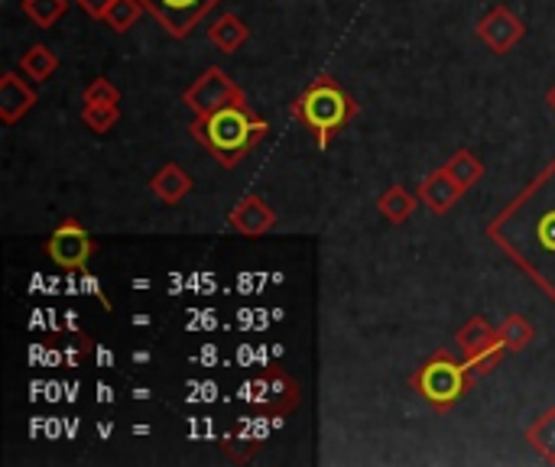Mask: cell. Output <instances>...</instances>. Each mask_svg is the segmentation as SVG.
Listing matches in <instances>:
<instances>
[{"label":"cell","instance_id":"ac0fdd59","mask_svg":"<svg viewBox=\"0 0 555 467\" xmlns=\"http://www.w3.org/2000/svg\"><path fill=\"white\" fill-rule=\"evenodd\" d=\"M446 169H449V176L468 192V189H475L481 179H485V163L472 153V150H459L449 163H446Z\"/></svg>","mask_w":555,"mask_h":467},{"label":"cell","instance_id":"52a82bcc","mask_svg":"<svg viewBox=\"0 0 555 467\" xmlns=\"http://www.w3.org/2000/svg\"><path fill=\"white\" fill-rule=\"evenodd\" d=\"M91 254H94V237L75 218H65L46 241V257L59 270H81L91 260Z\"/></svg>","mask_w":555,"mask_h":467},{"label":"cell","instance_id":"7a4b0ae2","mask_svg":"<svg viewBox=\"0 0 555 467\" xmlns=\"http://www.w3.org/2000/svg\"><path fill=\"white\" fill-rule=\"evenodd\" d=\"M270 124L254 117L247 101L228 104L208 117H195L192 120V137L198 146H205L224 169H234L263 137H267Z\"/></svg>","mask_w":555,"mask_h":467},{"label":"cell","instance_id":"ffe728a7","mask_svg":"<svg viewBox=\"0 0 555 467\" xmlns=\"http://www.w3.org/2000/svg\"><path fill=\"white\" fill-rule=\"evenodd\" d=\"M498 335H501V341L507 345V351H527L530 348V341L537 338V332H533V325L524 319V315H507L501 325H498Z\"/></svg>","mask_w":555,"mask_h":467},{"label":"cell","instance_id":"4fadbf2b","mask_svg":"<svg viewBox=\"0 0 555 467\" xmlns=\"http://www.w3.org/2000/svg\"><path fill=\"white\" fill-rule=\"evenodd\" d=\"M150 189H153V195H156L159 202H166V205H179V202L192 192V176H189L182 166L166 163V166H159V169H156V176L150 179Z\"/></svg>","mask_w":555,"mask_h":467},{"label":"cell","instance_id":"cb8c5ba5","mask_svg":"<svg viewBox=\"0 0 555 467\" xmlns=\"http://www.w3.org/2000/svg\"><path fill=\"white\" fill-rule=\"evenodd\" d=\"M88 16H94V20H104V13H107V7L114 3V0H75Z\"/></svg>","mask_w":555,"mask_h":467},{"label":"cell","instance_id":"e0dca14e","mask_svg":"<svg viewBox=\"0 0 555 467\" xmlns=\"http://www.w3.org/2000/svg\"><path fill=\"white\" fill-rule=\"evenodd\" d=\"M55 68H59V55H55L49 46H42V42L29 46V49L20 55V72H26V78H33V81L52 78Z\"/></svg>","mask_w":555,"mask_h":467},{"label":"cell","instance_id":"30bf717a","mask_svg":"<svg viewBox=\"0 0 555 467\" xmlns=\"http://www.w3.org/2000/svg\"><path fill=\"white\" fill-rule=\"evenodd\" d=\"M228 224L241 234V237H263L276 228V211L260 198V195H244L234 211L228 215Z\"/></svg>","mask_w":555,"mask_h":467},{"label":"cell","instance_id":"5b68a950","mask_svg":"<svg viewBox=\"0 0 555 467\" xmlns=\"http://www.w3.org/2000/svg\"><path fill=\"white\" fill-rule=\"evenodd\" d=\"M182 101L195 117H208V114H215V111H221L228 104L244 101V91L237 88V81H231V75L224 68L211 65L208 72H202L192 81V88H185Z\"/></svg>","mask_w":555,"mask_h":467},{"label":"cell","instance_id":"6da1fadb","mask_svg":"<svg viewBox=\"0 0 555 467\" xmlns=\"http://www.w3.org/2000/svg\"><path fill=\"white\" fill-rule=\"evenodd\" d=\"M488 234L555 299V159L491 221Z\"/></svg>","mask_w":555,"mask_h":467},{"label":"cell","instance_id":"8992f818","mask_svg":"<svg viewBox=\"0 0 555 467\" xmlns=\"http://www.w3.org/2000/svg\"><path fill=\"white\" fill-rule=\"evenodd\" d=\"M459 351H462V358L468 361V367H472L475 374H491V371L501 364L507 345L501 341L498 328H491L481 315H475V319L459 332Z\"/></svg>","mask_w":555,"mask_h":467},{"label":"cell","instance_id":"2e32d148","mask_svg":"<svg viewBox=\"0 0 555 467\" xmlns=\"http://www.w3.org/2000/svg\"><path fill=\"white\" fill-rule=\"evenodd\" d=\"M377 208H380V215H384L390 224H403V221H410L413 211H416V195H413L406 185H390V189L377 198Z\"/></svg>","mask_w":555,"mask_h":467},{"label":"cell","instance_id":"d6986e66","mask_svg":"<svg viewBox=\"0 0 555 467\" xmlns=\"http://www.w3.org/2000/svg\"><path fill=\"white\" fill-rule=\"evenodd\" d=\"M20 10L26 20H33L39 29H52V23H59L68 10V0H20Z\"/></svg>","mask_w":555,"mask_h":467},{"label":"cell","instance_id":"7c38bea8","mask_svg":"<svg viewBox=\"0 0 555 467\" xmlns=\"http://www.w3.org/2000/svg\"><path fill=\"white\" fill-rule=\"evenodd\" d=\"M462 185L449 176V169L442 166V169H436L433 176H426V182L420 185V198L426 202V208L433 211V215H446V211H452L455 208V202L462 198Z\"/></svg>","mask_w":555,"mask_h":467},{"label":"cell","instance_id":"277c9868","mask_svg":"<svg viewBox=\"0 0 555 467\" xmlns=\"http://www.w3.org/2000/svg\"><path fill=\"white\" fill-rule=\"evenodd\" d=\"M468 361L459 364L452 361L449 354H436L433 361H426L416 377H413V387L420 390V397L436 406L439 413L452 410L465 393H468Z\"/></svg>","mask_w":555,"mask_h":467},{"label":"cell","instance_id":"5bb4252c","mask_svg":"<svg viewBox=\"0 0 555 467\" xmlns=\"http://www.w3.org/2000/svg\"><path fill=\"white\" fill-rule=\"evenodd\" d=\"M250 29L241 16L234 13H221L211 26H208V39L221 49V52H237L244 42H247Z\"/></svg>","mask_w":555,"mask_h":467},{"label":"cell","instance_id":"603a6c76","mask_svg":"<svg viewBox=\"0 0 555 467\" xmlns=\"http://www.w3.org/2000/svg\"><path fill=\"white\" fill-rule=\"evenodd\" d=\"M81 101L85 104H120V91L111 78H91Z\"/></svg>","mask_w":555,"mask_h":467},{"label":"cell","instance_id":"d4e9b609","mask_svg":"<svg viewBox=\"0 0 555 467\" xmlns=\"http://www.w3.org/2000/svg\"><path fill=\"white\" fill-rule=\"evenodd\" d=\"M546 104H550V107H553V111H555V85H553V88H550V91H546Z\"/></svg>","mask_w":555,"mask_h":467},{"label":"cell","instance_id":"9c48e42d","mask_svg":"<svg viewBox=\"0 0 555 467\" xmlns=\"http://www.w3.org/2000/svg\"><path fill=\"white\" fill-rule=\"evenodd\" d=\"M524 36H527L524 20H520L511 7H504V3H498L494 10H488V13L478 20V39H481L494 55H507Z\"/></svg>","mask_w":555,"mask_h":467},{"label":"cell","instance_id":"44dd1931","mask_svg":"<svg viewBox=\"0 0 555 467\" xmlns=\"http://www.w3.org/2000/svg\"><path fill=\"white\" fill-rule=\"evenodd\" d=\"M143 13H146V7H143L140 0H114V3L107 7V13H104V23H107V29H114V33H127Z\"/></svg>","mask_w":555,"mask_h":467},{"label":"cell","instance_id":"7402d4cb","mask_svg":"<svg viewBox=\"0 0 555 467\" xmlns=\"http://www.w3.org/2000/svg\"><path fill=\"white\" fill-rule=\"evenodd\" d=\"M117 120H120V107L117 104H85L81 107V124L91 133H107Z\"/></svg>","mask_w":555,"mask_h":467},{"label":"cell","instance_id":"484cf974","mask_svg":"<svg viewBox=\"0 0 555 467\" xmlns=\"http://www.w3.org/2000/svg\"><path fill=\"white\" fill-rule=\"evenodd\" d=\"M133 397H137V400H150V390L140 387V390H133Z\"/></svg>","mask_w":555,"mask_h":467},{"label":"cell","instance_id":"3957f363","mask_svg":"<svg viewBox=\"0 0 555 467\" xmlns=\"http://www.w3.org/2000/svg\"><path fill=\"white\" fill-rule=\"evenodd\" d=\"M293 114L315 133L319 146L325 150L328 140L358 114V104L348 98V91L332 81V78H319L306 88V94L293 104Z\"/></svg>","mask_w":555,"mask_h":467},{"label":"cell","instance_id":"9a60e30c","mask_svg":"<svg viewBox=\"0 0 555 467\" xmlns=\"http://www.w3.org/2000/svg\"><path fill=\"white\" fill-rule=\"evenodd\" d=\"M527 445L546 462V465H555V406L540 413L530 429H527Z\"/></svg>","mask_w":555,"mask_h":467},{"label":"cell","instance_id":"8fae6325","mask_svg":"<svg viewBox=\"0 0 555 467\" xmlns=\"http://www.w3.org/2000/svg\"><path fill=\"white\" fill-rule=\"evenodd\" d=\"M36 107V91L20 78V72H3L0 78V120L10 127L20 117H26V111Z\"/></svg>","mask_w":555,"mask_h":467},{"label":"cell","instance_id":"ba28073f","mask_svg":"<svg viewBox=\"0 0 555 467\" xmlns=\"http://www.w3.org/2000/svg\"><path fill=\"white\" fill-rule=\"evenodd\" d=\"M146 13L176 39L189 36L208 10H215L221 0H140Z\"/></svg>","mask_w":555,"mask_h":467}]
</instances>
